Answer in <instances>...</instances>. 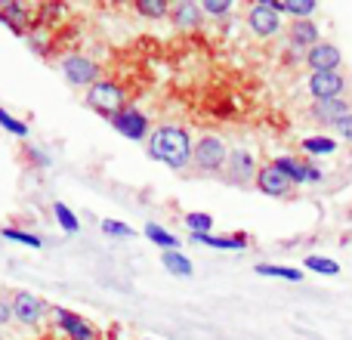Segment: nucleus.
I'll return each mask as SVG.
<instances>
[{"instance_id": "f257e3e1", "label": "nucleus", "mask_w": 352, "mask_h": 340, "mask_svg": "<svg viewBox=\"0 0 352 340\" xmlns=\"http://www.w3.org/2000/svg\"><path fill=\"white\" fill-rule=\"evenodd\" d=\"M192 136L186 134V127L176 124H161L158 130H152L148 136V158L161 161L170 170H182L192 164Z\"/></svg>"}, {"instance_id": "f03ea898", "label": "nucleus", "mask_w": 352, "mask_h": 340, "mask_svg": "<svg viewBox=\"0 0 352 340\" xmlns=\"http://www.w3.org/2000/svg\"><path fill=\"white\" fill-rule=\"evenodd\" d=\"M87 105H90L96 115L102 118H115L118 111L127 105V93H124L121 84H115V81H99V84H93L90 90H87Z\"/></svg>"}, {"instance_id": "7ed1b4c3", "label": "nucleus", "mask_w": 352, "mask_h": 340, "mask_svg": "<svg viewBox=\"0 0 352 340\" xmlns=\"http://www.w3.org/2000/svg\"><path fill=\"white\" fill-rule=\"evenodd\" d=\"M226 158H229V146L219 136L207 134L192 146V164L198 170H223Z\"/></svg>"}, {"instance_id": "20e7f679", "label": "nucleus", "mask_w": 352, "mask_h": 340, "mask_svg": "<svg viewBox=\"0 0 352 340\" xmlns=\"http://www.w3.org/2000/svg\"><path fill=\"white\" fill-rule=\"evenodd\" d=\"M62 74H65V81L72 87H93V84L102 81V68H99L93 59L80 56V53L62 59Z\"/></svg>"}, {"instance_id": "39448f33", "label": "nucleus", "mask_w": 352, "mask_h": 340, "mask_svg": "<svg viewBox=\"0 0 352 340\" xmlns=\"http://www.w3.org/2000/svg\"><path fill=\"white\" fill-rule=\"evenodd\" d=\"M111 127H115L121 136H127V140L136 142V140H146L148 130H152V124H148V118L142 115L136 105H124V109L111 118Z\"/></svg>"}, {"instance_id": "423d86ee", "label": "nucleus", "mask_w": 352, "mask_h": 340, "mask_svg": "<svg viewBox=\"0 0 352 340\" xmlns=\"http://www.w3.org/2000/svg\"><path fill=\"white\" fill-rule=\"evenodd\" d=\"M256 158L248 149H229V158H226V180L235 182V186H248L250 180H256Z\"/></svg>"}, {"instance_id": "0eeeda50", "label": "nucleus", "mask_w": 352, "mask_h": 340, "mask_svg": "<svg viewBox=\"0 0 352 340\" xmlns=\"http://www.w3.org/2000/svg\"><path fill=\"white\" fill-rule=\"evenodd\" d=\"M248 28L256 37H275L281 31V16L269 6V0H260L248 10Z\"/></svg>"}, {"instance_id": "6e6552de", "label": "nucleus", "mask_w": 352, "mask_h": 340, "mask_svg": "<svg viewBox=\"0 0 352 340\" xmlns=\"http://www.w3.org/2000/svg\"><path fill=\"white\" fill-rule=\"evenodd\" d=\"M10 304H12V322L19 325H37L43 319V312H47V304L31 291H19Z\"/></svg>"}, {"instance_id": "1a4fd4ad", "label": "nucleus", "mask_w": 352, "mask_h": 340, "mask_svg": "<svg viewBox=\"0 0 352 340\" xmlns=\"http://www.w3.org/2000/svg\"><path fill=\"white\" fill-rule=\"evenodd\" d=\"M346 90V78L340 72H312L309 74V93L316 103L322 99H337Z\"/></svg>"}, {"instance_id": "9d476101", "label": "nucleus", "mask_w": 352, "mask_h": 340, "mask_svg": "<svg viewBox=\"0 0 352 340\" xmlns=\"http://www.w3.org/2000/svg\"><path fill=\"white\" fill-rule=\"evenodd\" d=\"M254 186L260 189L263 195H269V198H287V195L294 192V182L287 180V176L281 173V170H275L272 164H266V167L256 170Z\"/></svg>"}, {"instance_id": "9b49d317", "label": "nucleus", "mask_w": 352, "mask_h": 340, "mask_svg": "<svg viewBox=\"0 0 352 340\" xmlns=\"http://www.w3.org/2000/svg\"><path fill=\"white\" fill-rule=\"evenodd\" d=\"M340 62L343 56L334 43H316L312 50H306V65L312 72H340Z\"/></svg>"}, {"instance_id": "f8f14e48", "label": "nucleus", "mask_w": 352, "mask_h": 340, "mask_svg": "<svg viewBox=\"0 0 352 340\" xmlns=\"http://www.w3.org/2000/svg\"><path fill=\"white\" fill-rule=\"evenodd\" d=\"M53 319H56V325H59V328L65 331L72 340H93V337H96V334H93V328L78 316V312H68V310H62V306H53Z\"/></svg>"}, {"instance_id": "ddd939ff", "label": "nucleus", "mask_w": 352, "mask_h": 340, "mask_svg": "<svg viewBox=\"0 0 352 340\" xmlns=\"http://www.w3.org/2000/svg\"><path fill=\"white\" fill-rule=\"evenodd\" d=\"M170 22L182 31H192V28H201L204 25V12H201V3L195 0H179V3L170 10Z\"/></svg>"}, {"instance_id": "4468645a", "label": "nucleus", "mask_w": 352, "mask_h": 340, "mask_svg": "<svg viewBox=\"0 0 352 340\" xmlns=\"http://www.w3.org/2000/svg\"><path fill=\"white\" fill-rule=\"evenodd\" d=\"M346 115H352V109H349L346 99H340V96H337V99H322V103H312V118L331 124V127H334L337 121H343Z\"/></svg>"}, {"instance_id": "2eb2a0df", "label": "nucleus", "mask_w": 352, "mask_h": 340, "mask_svg": "<svg viewBox=\"0 0 352 340\" xmlns=\"http://www.w3.org/2000/svg\"><path fill=\"white\" fill-rule=\"evenodd\" d=\"M272 167L281 170L294 186H306V182H309V161H300V158H294V155H278V158L272 161Z\"/></svg>"}, {"instance_id": "dca6fc26", "label": "nucleus", "mask_w": 352, "mask_h": 340, "mask_svg": "<svg viewBox=\"0 0 352 340\" xmlns=\"http://www.w3.org/2000/svg\"><path fill=\"white\" fill-rule=\"evenodd\" d=\"M316 43H322V37H318V25L312 19H300V22L291 25V47L312 50Z\"/></svg>"}, {"instance_id": "f3484780", "label": "nucleus", "mask_w": 352, "mask_h": 340, "mask_svg": "<svg viewBox=\"0 0 352 340\" xmlns=\"http://www.w3.org/2000/svg\"><path fill=\"white\" fill-rule=\"evenodd\" d=\"M0 22L10 25L16 34H22L25 28H31V12L25 3H3V10H0Z\"/></svg>"}, {"instance_id": "a211bd4d", "label": "nucleus", "mask_w": 352, "mask_h": 340, "mask_svg": "<svg viewBox=\"0 0 352 340\" xmlns=\"http://www.w3.org/2000/svg\"><path fill=\"white\" fill-rule=\"evenodd\" d=\"M192 242L207 244V248H217V251H244L248 248V238L244 235H232V238H219V235H201V232H192Z\"/></svg>"}, {"instance_id": "6ab92c4d", "label": "nucleus", "mask_w": 352, "mask_h": 340, "mask_svg": "<svg viewBox=\"0 0 352 340\" xmlns=\"http://www.w3.org/2000/svg\"><path fill=\"white\" fill-rule=\"evenodd\" d=\"M161 263H164L167 273L179 275V279H192V275H195L192 260H188L182 251H164V254H161Z\"/></svg>"}, {"instance_id": "aec40b11", "label": "nucleus", "mask_w": 352, "mask_h": 340, "mask_svg": "<svg viewBox=\"0 0 352 340\" xmlns=\"http://www.w3.org/2000/svg\"><path fill=\"white\" fill-rule=\"evenodd\" d=\"M300 149H303L306 155H312V158H328V155L337 152V140L334 136H306L303 142H300Z\"/></svg>"}, {"instance_id": "412c9836", "label": "nucleus", "mask_w": 352, "mask_h": 340, "mask_svg": "<svg viewBox=\"0 0 352 340\" xmlns=\"http://www.w3.org/2000/svg\"><path fill=\"white\" fill-rule=\"evenodd\" d=\"M256 275H266V279H285V281H303V273L294 266H278V263H260L254 269Z\"/></svg>"}, {"instance_id": "4be33fe9", "label": "nucleus", "mask_w": 352, "mask_h": 340, "mask_svg": "<svg viewBox=\"0 0 352 340\" xmlns=\"http://www.w3.org/2000/svg\"><path fill=\"white\" fill-rule=\"evenodd\" d=\"M146 238L152 244H158V248H164V251H176V248H179V242H176L173 232H167L164 226H158V223H148L146 226Z\"/></svg>"}, {"instance_id": "5701e85b", "label": "nucleus", "mask_w": 352, "mask_h": 340, "mask_svg": "<svg viewBox=\"0 0 352 340\" xmlns=\"http://www.w3.org/2000/svg\"><path fill=\"white\" fill-rule=\"evenodd\" d=\"M53 213H56V220H59V226L68 232V235H78V232H80V220H78V213H74L68 204H62V201H56V204H53Z\"/></svg>"}, {"instance_id": "b1692460", "label": "nucleus", "mask_w": 352, "mask_h": 340, "mask_svg": "<svg viewBox=\"0 0 352 340\" xmlns=\"http://www.w3.org/2000/svg\"><path fill=\"white\" fill-rule=\"evenodd\" d=\"M136 10L146 19H164L170 16V3L167 0H136Z\"/></svg>"}, {"instance_id": "393cba45", "label": "nucleus", "mask_w": 352, "mask_h": 340, "mask_svg": "<svg viewBox=\"0 0 352 340\" xmlns=\"http://www.w3.org/2000/svg\"><path fill=\"white\" fill-rule=\"evenodd\" d=\"M316 0H285V16H294V22H300V19H309L312 12H316Z\"/></svg>"}, {"instance_id": "a878e982", "label": "nucleus", "mask_w": 352, "mask_h": 340, "mask_svg": "<svg viewBox=\"0 0 352 340\" xmlns=\"http://www.w3.org/2000/svg\"><path fill=\"white\" fill-rule=\"evenodd\" d=\"M306 269H312V273H322V275H337L340 273V263L331 260V257H306Z\"/></svg>"}, {"instance_id": "bb28decb", "label": "nucleus", "mask_w": 352, "mask_h": 340, "mask_svg": "<svg viewBox=\"0 0 352 340\" xmlns=\"http://www.w3.org/2000/svg\"><path fill=\"white\" fill-rule=\"evenodd\" d=\"M0 127H3L6 134L19 136V140H25V136H28V124H22L19 118H12L6 109H0Z\"/></svg>"}, {"instance_id": "cd10ccee", "label": "nucleus", "mask_w": 352, "mask_h": 340, "mask_svg": "<svg viewBox=\"0 0 352 340\" xmlns=\"http://www.w3.org/2000/svg\"><path fill=\"white\" fill-rule=\"evenodd\" d=\"M186 226L192 232H201V235H207V232L213 229V217H210V213H201V211L186 213Z\"/></svg>"}, {"instance_id": "c85d7f7f", "label": "nucleus", "mask_w": 352, "mask_h": 340, "mask_svg": "<svg viewBox=\"0 0 352 340\" xmlns=\"http://www.w3.org/2000/svg\"><path fill=\"white\" fill-rule=\"evenodd\" d=\"M102 232L111 238H133V229L127 223H121V220H102Z\"/></svg>"}, {"instance_id": "c756f323", "label": "nucleus", "mask_w": 352, "mask_h": 340, "mask_svg": "<svg viewBox=\"0 0 352 340\" xmlns=\"http://www.w3.org/2000/svg\"><path fill=\"white\" fill-rule=\"evenodd\" d=\"M3 238H10V242H19V244H28V248H43L41 238L31 235V232H22V229H3Z\"/></svg>"}, {"instance_id": "7c9ffc66", "label": "nucleus", "mask_w": 352, "mask_h": 340, "mask_svg": "<svg viewBox=\"0 0 352 340\" xmlns=\"http://www.w3.org/2000/svg\"><path fill=\"white\" fill-rule=\"evenodd\" d=\"M232 0H201V12H210V16H226L232 12Z\"/></svg>"}, {"instance_id": "2f4dec72", "label": "nucleus", "mask_w": 352, "mask_h": 340, "mask_svg": "<svg viewBox=\"0 0 352 340\" xmlns=\"http://www.w3.org/2000/svg\"><path fill=\"white\" fill-rule=\"evenodd\" d=\"M334 130H337V136H340V140L352 142V115H346L343 121H337V124H334Z\"/></svg>"}, {"instance_id": "473e14b6", "label": "nucleus", "mask_w": 352, "mask_h": 340, "mask_svg": "<svg viewBox=\"0 0 352 340\" xmlns=\"http://www.w3.org/2000/svg\"><path fill=\"white\" fill-rule=\"evenodd\" d=\"M10 322H12V304L6 297H0V328H6Z\"/></svg>"}, {"instance_id": "72a5a7b5", "label": "nucleus", "mask_w": 352, "mask_h": 340, "mask_svg": "<svg viewBox=\"0 0 352 340\" xmlns=\"http://www.w3.org/2000/svg\"><path fill=\"white\" fill-rule=\"evenodd\" d=\"M28 155H31V161H34V164H41V167H50V164H53V161H50V155H43L37 146H31Z\"/></svg>"}, {"instance_id": "f704fd0d", "label": "nucleus", "mask_w": 352, "mask_h": 340, "mask_svg": "<svg viewBox=\"0 0 352 340\" xmlns=\"http://www.w3.org/2000/svg\"><path fill=\"white\" fill-rule=\"evenodd\" d=\"M148 340H152V337H148Z\"/></svg>"}]
</instances>
